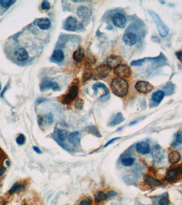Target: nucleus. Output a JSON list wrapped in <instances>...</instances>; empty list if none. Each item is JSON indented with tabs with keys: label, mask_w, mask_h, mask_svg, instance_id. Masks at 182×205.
Segmentation results:
<instances>
[{
	"label": "nucleus",
	"mask_w": 182,
	"mask_h": 205,
	"mask_svg": "<svg viewBox=\"0 0 182 205\" xmlns=\"http://www.w3.org/2000/svg\"><path fill=\"white\" fill-rule=\"evenodd\" d=\"M95 200L97 203H101L107 199L105 193L103 191H98L94 194Z\"/></svg>",
	"instance_id": "bb28decb"
},
{
	"label": "nucleus",
	"mask_w": 182,
	"mask_h": 205,
	"mask_svg": "<svg viewBox=\"0 0 182 205\" xmlns=\"http://www.w3.org/2000/svg\"><path fill=\"white\" fill-rule=\"evenodd\" d=\"M92 199L91 198H88L84 199L83 200L81 201L79 205H91L92 203Z\"/></svg>",
	"instance_id": "72a5a7b5"
},
{
	"label": "nucleus",
	"mask_w": 182,
	"mask_h": 205,
	"mask_svg": "<svg viewBox=\"0 0 182 205\" xmlns=\"http://www.w3.org/2000/svg\"><path fill=\"white\" fill-rule=\"evenodd\" d=\"M149 13L156 24L160 36L162 38H165L169 33V28L168 27L166 23H164V22L161 19L160 17L156 13L151 10L149 11Z\"/></svg>",
	"instance_id": "f03ea898"
},
{
	"label": "nucleus",
	"mask_w": 182,
	"mask_h": 205,
	"mask_svg": "<svg viewBox=\"0 0 182 205\" xmlns=\"http://www.w3.org/2000/svg\"><path fill=\"white\" fill-rule=\"evenodd\" d=\"M120 137H116V138H114L112 139H110L109 141H108L107 143L105 144V147H107L108 146L110 145L111 144H112V143H114L115 141L117 140L118 139H120Z\"/></svg>",
	"instance_id": "ea45409f"
},
{
	"label": "nucleus",
	"mask_w": 182,
	"mask_h": 205,
	"mask_svg": "<svg viewBox=\"0 0 182 205\" xmlns=\"http://www.w3.org/2000/svg\"><path fill=\"white\" fill-rule=\"evenodd\" d=\"M24 205H26V204H24Z\"/></svg>",
	"instance_id": "8fccbe9b"
},
{
	"label": "nucleus",
	"mask_w": 182,
	"mask_h": 205,
	"mask_svg": "<svg viewBox=\"0 0 182 205\" xmlns=\"http://www.w3.org/2000/svg\"><path fill=\"white\" fill-rule=\"evenodd\" d=\"M175 55L178 59L182 62V51H178L176 52Z\"/></svg>",
	"instance_id": "a19ab883"
},
{
	"label": "nucleus",
	"mask_w": 182,
	"mask_h": 205,
	"mask_svg": "<svg viewBox=\"0 0 182 205\" xmlns=\"http://www.w3.org/2000/svg\"><path fill=\"white\" fill-rule=\"evenodd\" d=\"M26 142V137L22 134H20L16 139V143L19 145H24Z\"/></svg>",
	"instance_id": "c756f323"
},
{
	"label": "nucleus",
	"mask_w": 182,
	"mask_h": 205,
	"mask_svg": "<svg viewBox=\"0 0 182 205\" xmlns=\"http://www.w3.org/2000/svg\"><path fill=\"white\" fill-rule=\"evenodd\" d=\"M68 138L70 143L75 146H78L81 142V135L78 131H73L70 132L68 135Z\"/></svg>",
	"instance_id": "4468645a"
},
{
	"label": "nucleus",
	"mask_w": 182,
	"mask_h": 205,
	"mask_svg": "<svg viewBox=\"0 0 182 205\" xmlns=\"http://www.w3.org/2000/svg\"><path fill=\"white\" fill-rule=\"evenodd\" d=\"M112 92L116 96L122 97L126 95L129 90V84L121 77H116L112 80L110 83Z\"/></svg>",
	"instance_id": "f257e3e1"
},
{
	"label": "nucleus",
	"mask_w": 182,
	"mask_h": 205,
	"mask_svg": "<svg viewBox=\"0 0 182 205\" xmlns=\"http://www.w3.org/2000/svg\"><path fill=\"white\" fill-rule=\"evenodd\" d=\"M182 169L181 168H177L170 169L167 171L166 176L165 179L168 181H173L175 179L177 178L178 176L182 173Z\"/></svg>",
	"instance_id": "9d476101"
},
{
	"label": "nucleus",
	"mask_w": 182,
	"mask_h": 205,
	"mask_svg": "<svg viewBox=\"0 0 182 205\" xmlns=\"http://www.w3.org/2000/svg\"><path fill=\"white\" fill-rule=\"evenodd\" d=\"M77 21L75 18L69 17L64 23V29L68 31H75L77 29Z\"/></svg>",
	"instance_id": "ddd939ff"
},
{
	"label": "nucleus",
	"mask_w": 182,
	"mask_h": 205,
	"mask_svg": "<svg viewBox=\"0 0 182 205\" xmlns=\"http://www.w3.org/2000/svg\"><path fill=\"white\" fill-rule=\"evenodd\" d=\"M78 87L77 85H74L71 86L69 89L68 92H67L65 95L63 96L61 102L64 104H69L73 102L75 100V98L77 97L78 94Z\"/></svg>",
	"instance_id": "20e7f679"
},
{
	"label": "nucleus",
	"mask_w": 182,
	"mask_h": 205,
	"mask_svg": "<svg viewBox=\"0 0 182 205\" xmlns=\"http://www.w3.org/2000/svg\"><path fill=\"white\" fill-rule=\"evenodd\" d=\"M145 61L144 59H139L137 60H135V61H134V62L132 63V65H141Z\"/></svg>",
	"instance_id": "58836bf2"
},
{
	"label": "nucleus",
	"mask_w": 182,
	"mask_h": 205,
	"mask_svg": "<svg viewBox=\"0 0 182 205\" xmlns=\"http://www.w3.org/2000/svg\"><path fill=\"white\" fill-rule=\"evenodd\" d=\"M122 62V58L120 56L112 55L108 57L107 65L110 68H115L119 66Z\"/></svg>",
	"instance_id": "1a4fd4ad"
},
{
	"label": "nucleus",
	"mask_w": 182,
	"mask_h": 205,
	"mask_svg": "<svg viewBox=\"0 0 182 205\" xmlns=\"http://www.w3.org/2000/svg\"><path fill=\"white\" fill-rule=\"evenodd\" d=\"M43 121L46 124H51L53 122V117L51 113L45 115L43 118Z\"/></svg>",
	"instance_id": "c85d7f7f"
},
{
	"label": "nucleus",
	"mask_w": 182,
	"mask_h": 205,
	"mask_svg": "<svg viewBox=\"0 0 182 205\" xmlns=\"http://www.w3.org/2000/svg\"><path fill=\"white\" fill-rule=\"evenodd\" d=\"M86 130L88 132H90V134H92L94 136L97 137H101V135L100 131L95 126H88V127H86Z\"/></svg>",
	"instance_id": "a878e982"
},
{
	"label": "nucleus",
	"mask_w": 182,
	"mask_h": 205,
	"mask_svg": "<svg viewBox=\"0 0 182 205\" xmlns=\"http://www.w3.org/2000/svg\"><path fill=\"white\" fill-rule=\"evenodd\" d=\"M135 161V159L132 157H127L124 158L122 160V164L123 166L125 167L131 166L133 165L134 162Z\"/></svg>",
	"instance_id": "cd10ccee"
},
{
	"label": "nucleus",
	"mask_w": 182,
	"mask_h": 205,
	"mask_svg": "<svg viewBox=\"0 0 182 205\" xmlns=\"http://www.w3.org/2000/svg\"><path fill=\"white\" fill-rule=\"evenodd\" d=\"M92 77V72H85L83 75V81L84 82L88 81L89 79Z\"/></svg>",
	"instance_id": "c9c22d12"
},
{
	"label": "nucleus",
	"mask_w": 182,
	"mask_h": 205,
	"mask_svg": "<svg viewBox=\"0 0 182 205\" xmlns=\"http://www.w3.org/2000/svg\"><path fill=\"white\" fill-rule=\"evenodd\" d=\"M37 25L40 29L42 30H48L51 25V22L47 18H42L37 21Z\"/></svg>",
	"instance_id": "aec40b11"
},
{
	"label": "nucleus",
	"mask_w": 182,
	"mask_h": 205,
	"mask_svg": "<svg viewBox=\"0 0 182 205\" xmlns=\"http://www.w3.org/2000/svg\"><path fill=\"white\" fill-rule=\"evenodd\" d=\"M111 70L112 69L107 64H101L97 66L92 72L93 79L94 80H98L105 78L109 74Z\"/></svg>",
	"instance_id": "7ed1b4c3"
},
{
	"label": "nucleus",
	"mask_w": 182,
	"mask_h": 205,
	"mask_svg": "<svg viewBox=\"0 0 182 205\" xmlns=\"http://www.w3.org/2000/svg\"><path fill=\"white\" fill-rule=\"evenodd\" d=\"M5 172V167L0 165V176H2Z\"/></svg>",
	"instance_id": "37998d69"
},
{
	"label": "nucleus",
	"mask_w": 182,
	"mask_h": 205,
	"mask_svg": "<svg viewBox=\"0 0 182 205\" xmlns=\"http://www.w3.org/2000/svg\"><path fill=\"white\" fill-rule=\"evenodd\" d=\"M168 159L169 162L171 164H176L177 162H179L180 160V154L175 151L171 152L169 154Z\"/></svg>",
	"instance_id": "5701e85b"
},
{
	"label": "nucleus",
	"mask_w": 182,
	"mask_h": 205,
	"mask_svg": "<svg viewBox=\"0 0 182 205\" xmlns=\"http://www.w3.org/2000/svg\"><path fill=\"white\" fill-rule=\"evenodd\" d=\"M85 57V52L83 48L81 47H78V48L74 51L73 53V59L77 63H81Z\"/></svg>",
	"instance_id": "a211bd4d"
},
{
	"label": "nucleus",
	"mask_w": 182,
	"mask_h": 205,
	"mask_svg": "<svg viewBox=\"0 0 182 205\" xmlns=\"http://www.w3.org/2000/svg\"><path fill=\"white\" fill-rule=\"evenodd\" d=\"M41 8L43 10H49L50 9V3L47 1H43L41 4Z\"/></svg>",
	"instance_id": "f704fd0d"
},
{
	"label": "nucleus",
	"mask_w": 182,
	"mask_h": 205,
	"mask_svg": "<svg viewBox=\"0 0 182 205\" xmlns=\"http://www.w3.org/2000/svg\"><path fill=\"white\" fill-rule=\"evenodd\" d=\"M52 58L54 62L61 63L64 59V52L60 50H56L53 52Z\"/></svg>",
	"instance_id": "412c9836"
},
{
	"label": "nucleus",
	"mask_w": 182,
	"mask_h": 205,
	"mask_svg": "<svg viewBox=\"0 0 182 205\" xmlns=\"http://www.w3.org/2000/svg\"><path fill=\"white\" fill-rule=\"evenodd\" d=\"M112 23L115 26L119 28L124 27L126 23V16L122 13H118L113 16L112 18Z\"/></svg>",
	"instance_id": "0eeeda50"
},
{
	"label": "nucleus",
	"mask_w": 182,
	"mask_h": 205,
	"mask_svg": "<svg viewBox=\"0 0 182 205\" xmlns=\"http://www.w3.org/2000/svg\"><path fill=\"white\" fill-rule=\"evenodd\" d=\"M77 13L79 18H84L88 14V9L86 6L81 5L77 9Z\"/></svg>",
	"instance_id": "393cba45"
},
{
	"label": "nucleus",
	"mask_w": 182,
	"mask_h": 205,
	"mask_svg": "<svg viewBox=\"0 0 182 205\" xmlns=\"http://www.w3.org/2000/svg\"><path fill=\"white\" fill-rule=\"evenodd\" d=\"M144 181L146 184L150 186V187H156L162 185V183L158 179L151 176L150 175H146L144 177Z\"/></svg>",
	"instance_id": "dca6fc26"
},
{
	"label": "nucleus",
	"mask_w": 182,
	"mask_h": 205,
	"mask_svg": "<svg viewBox=\"0 0 182 205\" xmlns=\"http://www.w3.org/2000/svg\"><path fill=\"white\" fill-rule=\"evenodd\" d=\"M176 142L178 144H182V135L180 133H178L176 137Z\"/></svg>",
	"instance_id": "e433bc0d"
},
{
	"label": "nucleus",
	"mask_w": 182,
	"mask_h": 205,
	"mask_svg": "<svg viewBox=\"0 0 182 205\" xmlns=\"http://www.w3.org/2000/svg\"><path fill=\"white\" fill-rule=\"evenodd\" d=\"M165 92L163 90H158L152 94V100L156 103H160L165 97Z\"/></svg>",
	"instance_id": "6ab92c4d"
},
{
	"label": "nucleus",
	"mask_w": 182,
	"mask_h": 205,
	"mask_svg": "<svg viewBox=\"0 0 182 205\" xmlns=\"http://www.w3.org/2000/svg\"><path fill=\"white\" fill-rule=\"evenodd\" d=\"M117 195H118L117 192H116V191H110L108 192L107 193H106V196H107V198H110L112 196H116Z\"/></svg>",
	"instance_id": "4c0bfd02"
},
{
	"label": "nucleus",
	"mask_w": 182,
	"mask_h": 205,
	"mask_svg": "<svg viewBox=\"0 0 182 205\" xmlns=\"http://www.w3.org/2000/svg\"><path fill=\"white\" fill-rule=\"evenodd\" d=\"M5 164H6V165H7V166L8 167H9L10 166V165H11V162H10V161H6V162H5Z\"/></svg>",
	"instance_id": "a18cd8bd"
},
{
	"label": "nucleus",
	"mask_w": 182,
	"mask_h": 205,
	"mask_svg": "<svg viewBox=\"0 0 182 205\" xmlns=\"http://www.w3.org/2000/svg\"><path fill=\"white\" fill-rule=\"evenodd\" d=\"M25 189V187L24 185L19 184V183H15L13 184V185L11 186L10 189L9 190V193L10 195H12V194L15 193H19L20 191H22V190H24Z\"/></svg>",
	"instance_id": "4be33fe9"
},
{
	"label": "nucleus",
	"mask_w": 182,
	"mask_h": 205,
	"mask_svg": "<svg viewBox=\"0 0 182 205\" xmlns=\"http://www.w3.org/2000/svg\"><path fill=\"white\" fill-rule=\"evenodd\" d=\"M15 1L12 0H2L0 1V4L3 8H8L15 3Z\"/></svg>",
	"instance_id": "7c9ffc66"
},
{
	"label": "nucleus",
	"mask_w": 182,
	"mask_h": 205,
	"mask_svg": "<svg viewBox=\"0 0 182 205\" xmlns=\"http://www.w3.org/2000/svg\"><path fill=\"white\" fill-rule=\"evenodd\" d=\"M123 40L125 43L129 46H133L137 41V37L135 34L132 32H126L123 36Z\"/></svg>",
	"instance_id": "f8f14e48"
},
{
	"label": "nucleus",
	"mask_w": 182,
	"mask_h": 205,
	"mask_svg": "<svg viewBox=\"0 0 182 205\" xmlns=\"http://www.w3.org/2000/svg\"><path fill=\"white\" fill-rule=\"evenodd\" d=\"M14 55L16 59H17L18 60L21 61V62H24L26 60L28 59V57H29L27 51H26L25 49L22 48L17 49L15 51Z\"/></svg>",
	"instance_id": "2eb2a0df"
},
{
	"label": "nucleus",
	"mask_w": 182,
	"mask_h": 205,
	"mask_svg": "<svg viewBox=\"0 0 182 205\" xmlns=\"http://www.w3.org/2000/svg\"><path fill=\"white\" fill-rule=\"evenodd\" d=\"M136 150L139 154H147L151 151L150 145L146 142H140L136 145Z\"/></svg>",
	"instance_id": "9b49d317"
},
{
	"label": "nucleus",
	"mask_w": 182,
	"mask_h": 205,
	"mask_svg": "<svg viewBox=\"0 0 182 205\" xmlns=\"http://www.w3.org/2000/svg\"><path fill=\"white\" fill-rule=\"evenodd\" d=\"M136 122V121L133 122H132V123H131V124H130V125H132V124H135Z\"/></svg>",
	"instance_id": "49530a36"
},
{
	"label": "nucleus",
	"mask_w": 182,
	"mask_h": 205,
	"mask_svg": "<svg viewBox=\"0 0 182 205\" xmlns=\"http://www.w3.org/2000/svg\"><path fill=\"white\" fill-rule=\"evenodd\" d=\"M84 100L81 99H78L75 102V107L77 110H81L83 107Z\"/></svg>",
	"instance_id": "2f4dec72"
},
{
	"label": "nucleus",
	"mask_w": 182,
	"mask_h": 205,
	"mask_svg": "<svg viewBox=\"0 0 182 205\" xmlns=\"http://www.w3.org/2000/svg\"><path fill=\"white\" fill-rule=\"evenodd\" d=\"M3 205H6V203H5V204H3Z\"/></svg>",
	"instance_id": "09e8293b"
},
{
	"label": "nucleus",
	"mask_w": 182,
	"mask_h": 205,
	"mask_svg": "<svg viewBox=\"0 0 182 205\" xmlns=\"http://www.w3.org/2000/svg\"><path fill=\"white\" fill-rule=\"evenodd\" d=\"M1 89V83H0V89Z\"/></svg>",
	"instance_id": "de8ad7c7"
},
{
	"label": "nucleus",
	"mask_w": 182,
	"mask_h": 205,
	"mask_svg": "<svg viewBox=\"0 0 182 205\" xmlns=\"http://www.w3.org/2000/svg\"><path fill=\"white\" fill-rule=\"evenodd\" d=\"M159 205H169V200L167 196H163L159 202Z\"/></svg>",
	"instance_id": "473e14b6"
},
{
	"label": "nucleus",
	"mask_w": 182,
	"mask_h": 205,
	"mask_svg": "<svg viewBox=\"0 0 182 205\" xmlns=\"http://www.w3.org/2000/svg\"><path fill=\"white\" fill-rule=\"evenodd\" d=\"M7 89H8V85H6V86H5V89H3L2 92H1V96L2 97L3 96V95H4V94H5V92L7 91Z\"/></svg>",
	"instance_id": "c03bdc74"
},
{
	"label": "nucleus",
	"mask_w": 182,
	"mask_h": 205,
	"mask_svg": "<svg viewBox=\"0 0 182 205\" xmlns=\"http://www.w3.org/2000/svg\"><path fill=\"white\" fill-rule=\"evenodd\" d=\"M52 89L53 90H58L59 89V85L58 83L55 82L45 81L42 83L41 85V89L42 91L45 90V89Z\"/></svg>",
	"instance_id": "f3484780"
},
{
	"label": "nucleus",
	"mask_w": 182,
	"mask_h": 205,
	"mask_svg": "<svg viewBox=\"0 0 182 205\" xmlns=\"http://www.w3.org/2000/svg\"><path fill=\"white\" fill-rule=\"evenodd\" d=\"M33 149L34 150V151L36 152V153L37 154H42V152L41 151V149H39L37 146H33Z\"/></svg>",
	"instance_id": "79ce46f5"
},
{
	"label": "nucleus",
	"mask_w": 182,
	"mask_h": 205,
	"mask_svg": "<svg viewBox=\"0 0 182 205\" xmlns=\"http://www.w3.org/2000/svg\"><path fill=\"white\" fill-rule=\"evenodd\" d=\"M135 89L137 92L142 94H147L153 89V85L146 81L137 82L135 85Z\"/></svg>",
	"instance_id": "423d86ee"
},
{
	"label": "nucleus",
	"mask_w": 182,
	"mask_h": 205,
	"mask_svg": "<svg viewBox=\"0 0 182 205\" xmlns=\"http://www.w3.org/2000/svg\"><path fill=\"white\" fill-rule=\"evenodd\" d=\"M68 132L64 129H59L57 132V134L54 136V139L56 142L62 146L63 148L64 147V142L66 141L68 137Z\"/></svg>",
	"instance_id": "6e6552de"
},
{
	"label": "nucleus",
	"mask_w": 182,
	"mask_h": 205,
	"mask_svg": "<svg viewBox=\"0 0 182 205\" xmlns=\"http://www.w3.org/2000/svg\"><path fill=\"white\" fill-rule=\"evenodd\" d=\"M124 120V118L123 117L122 114L118 113L116 114L115 117H114V119L109 124L110 127H115L118 125L119 124L122 123Z\"/></svg>",
	"instance_id": "b1692460"
},
{
	"label": "nucleus",
	"mask_w": 182,
	"mask_h": 205,
	"mask_svg": "<svg viewBox=\"0 0 182 205\" xmlns=\"http://www.w3.org/2000/svg\"><path fill=\"white\" fill-rule=\"evenodd\" d=\"M115 74L119 77H129L132 75V70L126 64H120L119 66L115 68Z\"/></svg>",
	"instance_id": "39448f33"
}]
</instances>
